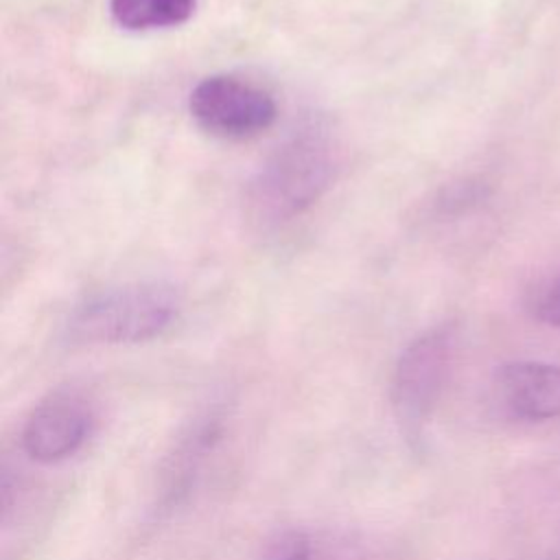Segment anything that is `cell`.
<instances>
[{
	"mask_svg": "<svg viewBox=\"0 0 560 560\" xmlns=\"http://www.w3.org/2000/svg\"><path fill=\"white\" fill-rule=\"evenodd\" d=\"M197 0H109L112 20L125 31L173 28L190 20Z\"/></svg>",
	"mask_w": 560,
	"mask_h": 560,
	"instance_id": "cell-7",
	"label": "cell"
},
{
	"mask_svg": "<svg viewBox=\"0 0 560 560\" xmlns=\"http://www.w3.org/2000/svg\"><path fill=\"white\" fill-rule=\"evenodd\" d=\"M494 396L501 409L527 422L560 416V365L545 361H512L494 374Z\"/></svg>",
	"mask_w": 560,
	"mask_h": 560,
	"instance_id": "cell-6",
	"label": "cell"
},
{
	"mask_svg": "<svg viewBox=\"0 0 560 560\" xmlns=\"http://www.w3.org/2000/svg\"><path fill=\"white\" fill-rule=\"evenodd\" d=\"M197 127L221 140H249L267 131L278 114L273 96L241 77L210 74L188 96Z\"/></svg>",
	"mask_w": 560,
	"mask_h": 560,
	"instance_id": "cell-4",
	"label": "cell"
},
{
	"mask_svg": "<svg viewBox=\"0 0 560 560\" xmlns=\"http://www.w3.org/2000/svg\"><path fill=\"white\" fill-rule=\"evenodd\" d=\"M532 315L553 328H560V276L545 282L529 300Z\"/></svg>",
	"mask_w": 560,
	"mask_h": 560,
	"instance_id": "cell-9",
	"label": "cell"
},
{
	"mask_svg": "<svg viewBox=\"0 0 560 560\" xmlns=\"http://www.w3.org/2000/svg\"><path fill=\"white\" fill-rule=\"evenodd\" d=\"M182 295L164 280H133L98 289L77 302L66 337L81 346L142 343L166 332L179 317Z\"/></svg>",
	"mask_w": 560,
	"mask_h": 560,
	"instance_id": "cell-2",
	"label": "cell"
},
{
	"mask_svg": "<svg viewBox=\"0 0 560 560\" xmlns=\"http://www.w3.org/2000/svg\"><path fill=\"white\" fill-rule=\"evenodd\" d=\"M455 348V326L438 324L400 352L392 374L389 400L407 433H418L438 407L451 378Z\"/></svg>",
	"mask_w": 560,
	"mask_h": 560,
	"instance_id": "cell-3",
	"label": "cell"
},
{
	"mask_svg": "<svg viewBox=\"0 0 560 560\" xmlns=\"http://www.w3.org/2000/svg\"><path fill=\"white\" fill-rule=\"evenodd\" d=\"M313 540L302 529H280L260 549V560H311Z\"/></svg>",
	"mask_w": 560,
	"mask_h": 560,
	"instance_id": "cell-8",
	"label": "cell"
},
{
	"mask_svg": "<svg viewBox=\"0 0 560 560\" xmlns=\"http://www.w3.org/2000/svg\"><path fill=\"white\" fill-rule=\"evenodd\" d=\"M341 166V147L328 122L313 118L293 129L256 168L245 190L249 219L278 228L304 214L330 188Z\"/></svg>",
	"mask_w": 560,
	"mask_h": 560,
	"instance_id": "cell-1",
	"label": "cell"
},
{
	"mask_svg": "<svg viewBox=\"0 0 560 560\" xmlns=\"http://www.w3.org/2000/svg\"><path fill=\"white\" fill-rule=\"evenodd\" d=\"M92 427V402L77 389H57L31 409L20 442L33 462L59 464L81 451Z\"/></svg>",
	"mask_w": 560,
	"mask_h": 560,
	"instance_id": "cell-5",
	"label": "cell"
}]
</instances>
